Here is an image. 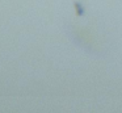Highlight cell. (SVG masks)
Wrapping results in <instances>:
<instances>
[{
  "mask_svg": "<svg viewBox=\"0 0 122 113\" xmlns=\"http://www.w3.org/2000/svg\"><path fill=\"white\" fill-rule=\"evenodd\" d=\"M74 8H75V13H76L77 16H84L85 9H84V7H83V4L80 1H75L74 3Z\"/></svg>",
  "mask_w": 122,
  "mask_h": 113,
  "instance_id": "obj_1",
  "label": "cell"
}]
</instances>
